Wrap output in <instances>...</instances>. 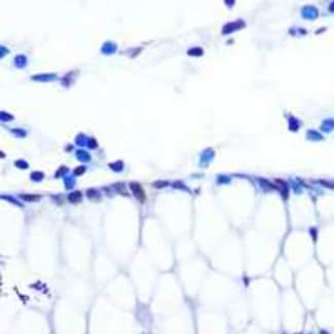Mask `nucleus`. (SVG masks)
Masks as SVG:
<instances>
[{"mask_svg":"<svg viewBox=\"0 0 334 334\" xmlns=\"http://www.w3.org/2000/svg\"><path fill=\"white\" fill-rule=\"evenodd\" d=\"M131 186H132V189H133L134 191H135L136 195H137L138 197H144V193H143V191H142L141 187H140L139 185H138V184H132Z\"/></svg>","mask_w":334,"mask_h":334,"instance_id":"1","label":"nucleus"}]
</instances>
